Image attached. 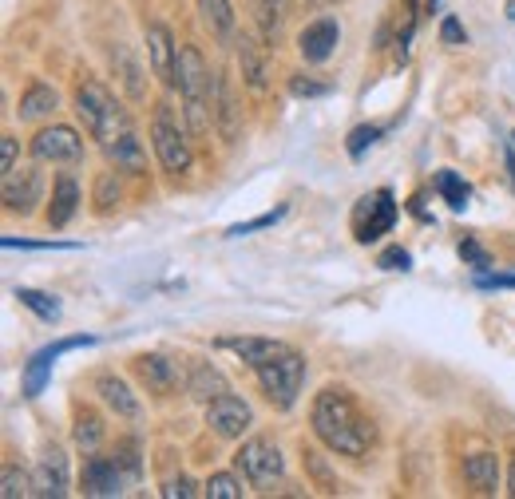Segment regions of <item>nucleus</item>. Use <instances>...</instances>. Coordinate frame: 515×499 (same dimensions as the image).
Returning a JSON list of instances; mask_svg holds the SVG:
<instances>
[{
    "label": "nucleus",
    "instance_id": "f257e3e1",
    "mask_svg": "<svg viewBox=\"0 0 515 499\" xmlns=\"http://www.w3.org/2000/svg\"><path fill=\"white\" fill-rule=\"evenodd\" d=\"M76 115L84 119L88 135L100 139V147L107 151V159H115V167L143 171V143L123 111V103L115 100L96 76H84L76 84Z\"/></svg>",
    "mask_w": 515,
    "mask_h": 499
},
{
    "label": "nucleus",
    "instance_id": "f03ea898",
    "mask_svg": "<svg viewBox=\"0 0 515 499\" xmlns=\"http://www.w3.org/2000/svg\"><path fill=\"white\" fill-rule=\"evenodd\" d=\"M309 424H313V436L329 452H337V456L365 460L377 448V424L361 412V404L353 400V393L341 389V385H329V389H321L313 397Z\"/></svg>",
    "mask_w": 515,
    "mask_h": 499
},
{
    "label": "nucleus",
    "instance_id": "7ed1b4c3",
    "mask_svg": "<svg viewBox=\"0 0 515 499\" xmlns=\"http://www.w3.org/2000/svg\"><path fill=\"white\" fill-rule=\"evenodd\" d=\"M214 84L218 76L206 68L203 52L191 44H179V92H183V115L195 135H206L214 123Z\"/></svg>",
    "mask_w": 515,
    "mask_h": 499
},
{
    "label": "nucleus",
    "instance_id": "20e7f679",
    "mask_svg": "<svg viewBox=\"0 0 515 499\" xmlns=\"http://www.w3.org/2000/svg\"><path fill=\"white\" fill-rule=\"evenodd\" d=\"M258 385H262V393H266V400H270L274 408H282V412L294 408L302 385H306V357L294 353V349L278 353L270 365L258 369Z\"/></svg>",
    "mask_w": 515,
    "mask_h": 499
},
{
    "label": "nucleus",
    "instance_id": "39448f33",
    "mask_svg": "<svg viewBox=\"0 0 515 499\" xmlns=\"http://www.w3.org/2000/svg\"><path fill=\"white\" fill-rule=\"evenodd\" d=\"M151 143H155V155L163 163V171L171 175H183L191 171V143H187V131L179 127L171 103L163 100L155 107V119H151Z\"/></svg>",
    "mask_w": 515,
    "mask_h": 499
},
{
    "label": "nucleus",
    "instance_id": "423d86ee",
    "mask_svg": "<svg viewBox=\"0 0 515 499\" xmlns=\"http://www.w3.org/2000/svg\"><path fill=\"white\" fill-rule=\"evenodd\" d=\"M234 464H238V472L246 476V484H250V488H262V492H270V488L282 484V476H286V460H282L278 444H270V440H246V444L234 452Z\"/></svg>",
    "mask_w": 515,
    "mask_h": 499
},
{
    "label": "nucleus",
    "instance_id": "0eeeda50",
    "mask_svg": "<svg viewBox=\"0 0 515 499\" xmlns=\"http://www.w3.org/2000/svg\"><path fill=\"white\" fill-rule=\"evenodd\" d=\"M393 222H397V199H393L389 187H381V191H373V195H365L357 202V210H353V238L369 246L381 234H389Z\"/></svg>",
    "mask_w": 515,
    "mask_h": 499
},
{
    "label": "nucleus",
    "instance_id": "6e6552de",
    "mask_svg": "<svg viewBox=\"0 0 515 499\" xmlns=\"http://www.w3.org/2000/svg\"><path fill=\"white\" fill-rule=\"evenodd\" d=\"M88 345H96V337L80 333V337H60L56 345L36 349V353L28 357V365H24V397H40V393H44V385H48V377H52L56 357H64V353H72V349H88Z\"/></svg>",
    "mask_w": 515,
    "mask_h": 499
},
{
    "label": "nucleus",
    "instance_id": "1a4fd4ad",
    "mask_svg": "<svg viewBox=\"0 0 515 499\" xmlns=\"http://www.w3.org/2000/svg\"><path fill=\"white\" fill-rule=\"evenodd\" d=\"M32 155H36L40 163H84V139H80L76 127L52 123V127H40V131H36Z\"/></svg>",
    "mask_w": 515,
    "mask_h": 499
},
{
    "label": "nucleus",
    "instance_id": "9d476101",
    "mask_svg": "<svg viewBox=\"0 0 515 499\" xmlns=\"http://www.w3.org/2000/svg\"><path fill=\"white\" fill-rule=\"evenodd\" d=\"M206 424H210V432L214 436H222V440H238L250 424H254V412H250V404L242 397H234L230 389L222 393V397H214L206 404Z\"/></svg>",
    "mask_w": 515,
    "mask_h": 499
},
{
    "label": "nucleus",
    "instance_id": "9b49d317",
    "mask_svg": "<svg viewBox=\"0 0 515 499\" xmlns=\"http://www.w3.org/2000/svg\"><path fill=\"white\" fill-rule=\"evenodd\" d=\"M0 195H4V206L12 214H32L40 195H44V175L36 167H12V171H4Z\"/></svg>",
    "mask_w": 515,
    "mask_h": 499
},
{
    "label": "nucleus",
    "instance_id": "f8f14e48",
    "mask_svg": "<svg viewBox=\"0 0 515 499\" xmlns=\"http://www.w3.org/2000/svg\"><path fill=\"white\" fill-rule=\"evenodd\" d=\"M147 60L167 88H179V44L167 24H147Z\"/></svg>",
    "mask_w": 515,
    "mask_h": 499
},
{
    "label": "nucleus",
    "instance_id": "ddd939ff",
    "mask_svg": "<svg viewBox=\"0 0 515 499\" xmlns=\"http://www.w3.org/2000/svg\"><path fill=\"white\" fill-rule=\"evenodd\" d=\"M337 44H341L337 16H317V20H309L306 28L298 32V52H302L306 64H325L337 52Z\"/></svg>",
    "mask_w": 515,
    "mask_h": 499
},
{
    "label": "nucleus",
    "instance_id": "4468645a",
    "mask_svg": "<svg viewBox=\"0 0 515 499\" xmlns=\"http://www.w3.org/2000/svg\"><path fill=\"white\" fill-rule=\"evenodd\" d=\"M72 492V476H68V456L64 448H44L40 456V468L32 476V496H48V499H60Z\"/></svg>",
    "mask_w": 515,
    "mask_h": 499
},
{
    "label": "nucleus",
    "instance_id": "2eb2a0df",
    "mask_svg": "<svg viewBox=\"0 0 515 499\" xmlns=\"http://www.w3.org/2000/svg\"><path fill=\"white\" fill-rule=\"evenodd\" d=\"M218 349H230L242 365H250L254 373L262 369V365H270L278 353H286L290 345H282V341H274V337H218Z\"/></svg>",
    "mask_w": 515,
    "mask_h": 499
},
{
    "label": "nucleus",
    "instance_id": "dca6fc26",
    "mask_svg": "<svg viewBox=\"0 0 515 499\" xmlns=\"http://www.w3.org/2000/svg\"><path fill=\"white\" fill-rule=\"evenodd\" d=\"M123 468L115 464V456H88V464H84V496H96V499H107V496H119L123 492Z\"/></svg>",
    "mask_w": 515,
    "mask_h": 499
},
{
    "label": "nucleus",
    "instance_id": "f3484780",
    "mask_svg": "<svg viewBox=\"0 0 515 499\" xmlns=\"http://www.w3.org/2000/svg\"><path fill=\"white\" fill-rule=\"evenodd\" d=\"M135 377H139L151 393H159V397L175 393V385H179V369H175V361L163 357V353H143V357H135Z\"/></svg>",
    "mask_w": 515,
    "mask_h": 499
},
{
    "label": "nucleus",
    "instance_id": "a211bd4d",
    "mask_svg": "<svg viewBox=\"0 0 515 499\" xmlns=\"http://www.w3.org/2000/svg\"><path fill=\"white\" fill-rule=\"evenodd\" d=\"M250 4H254V24H258V36H262V48H278L294 0H250Z\"/></svg>",
    "mask_w": 515,
    "mask_h": 499
},
{
    "label": "nucleus",
    "instance_id": "6ab92c4d",
    "mask_svg": "<svg viewBox=\"0 0 515 499\" xmlns=\"http://www.w3.org/2000/svg\"><path fill=\"white\" fill-rule=\"evenodd\" d=\"M199 20L218 44H234L238 40V16L230 8V0H199Z\"/></svg>",
    "mask_w": 515,
    "mask_h": 499
},
{
    "label": "nucleus",
    "instance_id": "aec40b11",
    "mask_svg": "<svg viewBox=\"0 0 515 499\" xmlns=\"http://www.w3.org/2000/svg\"><path fill=\"white\" fill-rule=\"evenodd\" d=\"M96 393H100V400L115 412V416H123V420H135V416H139V400H135V393L127 389L123 377L100 373V377H96Z\"/></svg>",
    "mask_w": 515,
    "mask_h": 499
},
{
    "label": "nucleus",
    "instance_id": "412c9836",
    "mask_svg": "<svg viewBox=\"0 0 515 499\" xmlns=\"http://www.w3.org/2000/svg\"><path fill=\"white\" fill-rule=\"evenodd\" d=\"M80 210V187L72 175H60L56 179V191H52V206H48V226L52 230H64Z\"/></svg>",
    "mask_w": 515,
    "mask_h": 499
},
{
    "label": "nucleus",
    "instance_id": "4be33fe9",
    "mask_svg": "<svg viewBox=\"0 0 515 499\" xmlns=\"http://www.w3.org/2000/svg\"><path fill=\"white\" fill-rule=\"evenodd\" d=\"M464 480H468L476 492L492 496V492L500 488V460H496V452H472V456L464 460Z\"/></svg>",
    "mask_w": 515,
    "mask_h": 499
},
{
    "label": "nucleus",
    "instance_id": "5701e85b",
    "mask_svg": "<svg viewBox=\"0 0 515 499\" xmlns=\"http://www.w3.org/2000/svg\"><path fill=\"white\" fill-rule=\"evenodd\" d=\"M103 416L96 412V408H76V424H72V440H76V448L84 452V456H96L103 444Z\"/></svg>",
    "mask_w": 515,
    "mask_h": 499
},
{
    "label": "nucleus",
    "instance_id": "b1692460",
    "mask_svg": "<svg viewBox=\"0 0 515 499\" xmlns=\"http://www.w3.org/2000/svg\"><path fill=\"white\" fill-rule=\"evenodd\" d=\"M187 393H191L195 400H203V404H210L214 397H222V393H226V377H222L214 365L195 361V365H191V377H187Z\"/></svg>",
    "mask_w": 515,
    "mask_h": 499
},
{
    "label": "nucleus",
    "instance_id": "393cba45",
    "mask_svg": "<svg viewBox=\"0 0 515 499\" xmlns=\"http://www.w3.org/2000/svg\"><path fill=\"white\" fill-rule=\"evenodd\" d=\"M214 123H218V131L226 135V143H234L238 139V107H234V92H230V84L218 76V84H214Z\"/></svg>",
    "mask_w": 515,
    "mask_h": 499
},
{
    "label": "nucleus",
    "instance_id": "a878e982",
    "mask_svg": "<svg viewBox=\"0 0 515 499\" xmlns=\"http://www.w3.org/2000/svg\"><path fill=\"white\" fill-rule=\"evenodd\" d=\"M60 107V96H56V88H48V84H28V92H24V100H20V119H48L52 111Z\"/></svg>",
    "mask_w": 515,
    "mask_h": 499
},
{
    "label": "nucleus",
    "instance_id": "bb28decb",
    "mask_svg": "<svg viewBox=\"0 0 515 499\" xmlns=\"http://www.w3.org/2000/svg\"><path fill=\"white\" fill-rule=\"evenodd\" d=\"M234 48H238V60H242V76H246V84L254 88V92H262L266 88V60H262V52L242 36V40H234Z\"/></svg>",
    "mask_w": 515,
    "mask_h": 499
},
{
    "label": "nucleus",
    "instance_id": "cd10ccee",
    "mask_svg": "<svg viewBox=\"0 0 515 499\" xmlns=\"http://www.w3.org/2000/svg\"><path fill=\"white\" fill-rule=\"evenodd\" d=\"M436 191H440V199L448 202L452 210H464L468 199H472V187L456 171H436Z\"/></svg>",
    "mask_w": 515,
    "mask_h": 499
},
{
    "label": "nucleus",
    "instance_id": "c85d7f7f",
    "mask_svg": "<svg viewBox=\"0 0 515 499\" xmlns=\"http://www.w3.org/2000/svg\"><path fill=\"white\" fill-rule=\"evenodd\" d=\"M16 301H20L24 309H32L40 321H56V317H60V305H56V298H48V294H40V290L20 286V290H16Z\"/></svg>",
    "mask_w": 515,
    "mask_h": 499
},
{
    "label": "nucleus",
    "instance_id": "c756f323",
    "mask_svg": "<svg viewBox=\"0 0 515 499\" xmlns=\"http://www.w3.org/2000/svg\"><path fill=\"white\" fill-rule=\"evenodd\" d=\"M203 496H210V499H242V496H246V488H242V480H238V476H230V472H214V476L203 484Z\"/></svg>",
    "mask_w": 515,
    "mask_h": 499
},
{
    "label": "nucleus",
    "instance_id": "7c9ffc66",
    "mask_svg": "<svg viewBox=\"0 0 515 499\" xmlns=\"http://www.w3.org/2000/svg\"><path fill=\"white\" fill-rule=\"evenodd\" d=\"M282 218H286V206H278V210H266V214H258V218H250V222H238V226H230V230H226V238H242V234L266 230V226H274V222H282Z\"/></svg>",
    "mask_w": 515,
    "mask_h": 499
},
{
    "label": "nucleus",
    "instance_id": "2f4dec72",
    "mask_svg": "<svg viewBox=\"0 0 515 499\" xmlns=\"http://www.w3.org/2000/svg\"><path fill=\"white\" fill-rule=\"evenodd\" d=\"M111 456H115V464L123 468V476H127V480H139L143 464H139V444H135V440H123V444H119Z\"/></svg>",
    "mask_w": 515,
    "mask_h": 499
},
{
    "label": "nucleus",
    "instance_id": "473e14b6",
    "mask_svg": "<svg viewBox=\"0 0 515 499\" xmlns=\"http://www.w3.org/2000/svg\"><path fill=\"white\" fill-rule=\"evenodd\" d=\"M32 480L24 476V472H16L12 464H4V476H0V496L4 499H16V496H32V488H28Z\"/></svg>",
    "mask_w": 515,
    "mask_h": 499
},
{
    "label": "nucleus",
    "instance_id": "72a5a7b5",
    "mask_svg": "<svg viewBox=\"0 0 515 499\" xmlns=\"http://www.w3.org/2000/svg\"><path fill=\"white\" fill-rule=\"evenodd\" d=\"M115 56H119V64H123V84H127V92H131V100H143V68L127 56V48H115Z\"/></svg>",
    "mask_w": 515,
    "mask_h": 499
},
{
    "label": "nucleus",
    "instance_id": "f704fd0d",
    "mask_svg": "<svg viewBox=\"0 0 515 499\" xmlns=\"http://www.w3.org/2000/svg\"><path fill=\"white\" fill-rule=\"evenodd\" d=\"M381 135H385V127H377V123H373V127H357V131L349 135V143H345V147H349V155H353V159H361V155H365V147H373Z\"/></svg>",
    "mask_w": 515,
    "mask_h": 499
},
{
    "label": "nucleus",
    "instance_id": "c9c22d12",
    "mask_svg": "<svg viewBox=\"0 0 515 499\" xmlns=\"http://www.w3.org/2000/svg\"><path fill=\"white\" fill-rule=\"evenodd\" d=\"M329 92V84H317V80H309V76H294L290 80V96H298V100H317V96H325Z\"/></svg>",
    "mask_w": 515,
    "mask_h": 499
},
{
    "label": "nucleus",
    "instance_id": "e433bc0d",
    "mask_svg": "<svg viewBox=\"0 0 515 499\" xmlns=\"http://www.w3.org/2000/svg\"><path fill=\"white\" fill-rule=\"evenodd\" d=\"M191 496H199V488H195L191 476H171L163 484V499H191Z\"/></svg>",
    "mask_w": 515,
    "mask_h": 499
},
{
    "label": "nucleus",
    "instance_id": "4c0bfd02",
    "mask_svg": "<svg viewBox=\"0 0 515 499\" xmlns=\"http://www.w3.org/2000/svg\"><path fill=\"white\" fill-rule=\"evenodd\" d=\"M115 199H119V183H115V175H111V171H103L100 179H96V206L107 210Z\"/></svg>",
    "mask_w": 515,
    "mask_h": 499
},
{
    "label": "nucleus",
    "instance_id": "58836bf2",
    "mask_svg": "<svg viewBox=\"0 0 515 499\" xmlns=\"http://www.w3.org/2000/svg\"><path fill=\"white\" fill-rule=\"evenodd\" d=\"M377 266H381V270H409L412 258H409V250H401V246H389V250L377 258Z\"/></svg>",
    "mask_w": 515,
    "mask_h": 499
},
{
    "label": "nucleus",
    "instance_id": "ea45409f",
    "mask_svg": "<svg viewBox=\"0 0 515 499\" xmlns=\"http://www.w3.org/2000/svg\"><path fill=\"white\" fill-rule=\"evenodd\" d=\"M460 254H464V258H468V262H472L476 270H488V266H492L488 250H484L480 242H472V238H468V242H460Z\"/></svg>",
    "mask_w": 515,
    "mask_h": 499
},
{
    "label": "nucleus",
    "instance_id": "a19ab883",
    "mask_svg": "<svg viewBox=\"0 0 515 499\" xmlns=\"http://www.w3.org/2000/svg\"><path fill=\"white\" fill-rule=\"evenodd\" d=\"M440 40H444V44H468V32L460 28V20H456V16H444V24H440Z\"/></svg>",
    "mask_w": 515,
    "mask_h": 499
},
{
    "label": "nucleus",
    "instance_id": "79ce46f5",
    "mask_svg": "<svg viewBox=\"0 0 515 499\" xmlns=\"http://www.w3.org/2000/svg\"><path fill=\"white\" fill-rule=\"evenodd\" d=\"M476 286L480 290H515V274H480Z\"/></svg>",
    "mask_w": 515,
    "mask_h": 499
},
{
    "label": "nucleus",
    "instance_id": "37998d69",
    "mask_svg": "<svg viewBox=\"0 0 515 499\" xmlns=\"http://www.w3.org/2000/svg\"><path fill=\"white\" fill-rule=\"evenodd\" d=\"M12 167H16V139L0 135V171H12Z\"/></svg>",
    "mask_w": 515,
    "mask_h": 499
},
{
    "label": "nucleus",
    "instance_id": "c03bdc74",
    "mask_svg": "<svg viewBox=\"0 0 515 499\" xmlns=\"http://www.w3.org/2000/svg\"><path fill=\"white\" fill-rule=\"evenodd\" d=\"M504 163H508V175H512V187H515V151H512V147L504 151Z\"/></svg>",
    "mask_w": 515,
    "mask_h": 499
},
{
    "label": "nucleus",
    "instance_id": "a18cd8bd",
    "mask_svg": "<svg viewBox=\"0 0 515 499\" xmlns=\"http://www.w3.org/2000/svg\"><path fill=\"white\" fill-rule=\"evenodd\" d=\"M508 496L515 499V456H512V472H508Z\"/></svg>",
    "mask_w": 515,
    "mask_h": 499
},
{
    "label": "nucleus",
    "instance_id": "49530a36",
    "mask_svg": "<svg viewBox=\"0 0 515 499\" xmlns=\"http://www.w3.org/2000/svg\"><path fill=\"white\" fill-rule=\"evenodd\" d=\"M325 4H337V0H306V8H325Z\"/></svg>",
    "mask_w": 515,
    "mask_h": 499
},
{
    "label": "nucleus",
    "instance_id": "de8ad7c7",
    "mask_svg": "<svg viewBox=\"0 0 515 499\" xmlns=\"http://www.w3.org/2000/svg\"><path fill=\"white\" fill-rule=\"evenodd\" d=\"M508 16H512V24H515V0H508Z\"/></svg>",
    "mask_w": 515,
    "mask_h": 499
}]
</instances>
